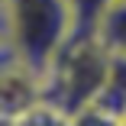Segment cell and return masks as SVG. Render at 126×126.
Segmentation results:
<instances>
[{"label":"cell","mask_w":126,"mask_h":126,"mask_svg":"<svg viewBox=\"0 0 126 126\" xmlns=\"http://www.w3.org/2000/svg\"><path fill=\"white\" fill-rule=\"evenodd\" d=\"M107 58L110 52L94 39V32L68 36L42 71V100L65 120H74V113L97 97L107 74Z\"/></svg>","instance_id":"1"},{"label":"cell","mask_w":126,"mask_h":126,"mask_svg":"<svg viewBox=\"0 0 126 126\" xmlns=\"http://www.w3.org/2000/svg\"><path fill=\"white\" fill-rule=\"evenodd\" d=\"M3 36L39 74L71 36L68 0H3Z\"/></svg>","instance_id":"2"},{"label":"cell","mask_w":126,"mask_h":126,"mask_svg":"<svg viewBox=\"0 0 126 126\" xmlns=\"http://www.w3.org/2000/svg\"><path fill=\"white\" fill-rule=\"evenodd\" d=\"M94 39L110 55H126V0H110L94 23Z\"/></svg>","instance_id":"3"},{"label":"cell","mask_w":126,"mask_h":126,"mask_svg":"<svg viewBox=\"0 0 126 126\" xmlns=\"http://www.w3.org/2000/svg\"><path fill=\"white\" fill-rule=\"evenodd\" d=\"M123 123H126V113H123Z\"/></svg>","instance_id":"4"}]
</instances>
